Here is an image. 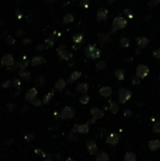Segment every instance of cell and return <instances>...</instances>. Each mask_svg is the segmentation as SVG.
Segmentation results:
<instances>
[{
  "label": "cell",
  "mask_w": 160,
  "mask_h": 161,
  "mask_svg": "<svg viewBox=\"0 0 160 161\" xmlns=\"http://www.w3.org/2000/svg\"><path fill=\"white\" fill-rule=\"evenodd\" d=\"M85 54H86V56L88 58L93 59H99L100 57H101V51H100V49H98L94 44L88 45L85 48Z\"/></svg>",
  "instance_id": "cell-1"
},
{
  "label": "cell",
  "mask_w": 160,
  "mask_h": 161,
  "mask_svg": "<svg viewBox=\"0 0 160 161\" xmlns=\"http://www.w3.org/2000/svg\"><path fill=\"white\" fill-rule=\"evenodd\" d=\"M127 26V21L123 18L119 16V17H116L113 22H112V32H116L122 29H125Z\"/></svg>",
  "instance_id": "cell-2"
},
{
  "label": "cell",
  "mask_w": 160,
  "mask_h": 161,
  "mask_svg": "<svg viewBox=\"0 0 160 161\" xmlns=\"http://www.w3.org/2000/svg\"><path fill=\"white\" fill-rule=\"evenodd\" d=\"M132 96V93L129 90H127V89H125V88H122L120 89L119 91V101L121 104H125L128 100L131 98Z\"/></svg>",
  "instance_id": "cell-3"
},
{
  "label": "cell",
  "mask_w": 160,
  "mask_h": 161,
  "mask_svg": "<svg viewBox=\"0 0 160 161\" xmlns=\"http://www.w3.org/2000/svg\"><path fill=\"white\" fill-rule=\"evenodd\" d=\"M75 115V110L71 107H65L61 112V118L63 120H70Z\"/></svg>",
  "instance_id": "cell-4"
},
{
  "label": "cell",
  "mask_w": 160,
  "mask_h": 161,
  "mask_svg": "<svg viewBox=\"0 0 160 161\" xmlns=\"http://www.w3.org/2000/svg\"><path fill=\"white\" fill-rule=\"evenodd\" d=\"M149 74V68H148L146 65H143V64H141L137 67V70H136V75H137L138 77L139 78H144L146 77Z\"/></svg>",
  "instance_id": "cell-5"
},
{
  "label": "cell",
  "mask_w": 160,
  "mask_h": 161,
  "mask_svg": "<svg viewBox=\"0 0 160 161\" xmlns=\"http://www.w3.org/2000/svg\"><path fill=\"white\" fill-rule=\"evenodd\" d=\"M86 146H87V149L90 155H96L98 153V145L97 143H96L93 139H89L88 141L86 142Z\"/></svg>",
  "instance_id": "cell-6"
},
{
  "label": "cell",
  "mask_w": 160,
  "mask_h": 161,
  "mask_svg": "<svg viewBox=\"0 0 160 161\" xmlns=\"http://www.w3.org/2000/svg\"><path fill=\"white\" fill-rule=\"evenodd\" d=\"M14 64V59L10 54H7L5 56H3V58L1 59V65L2 66H13Z\"/></svg>",
  "instance_id": "cell-7"
},
{
  "label": "cell",
  "mask_w": 160,
  "mask_h": 161,
  "mask_svg": "<svg viewBox=\"0 0 160 161\" xmlns=\"http://www.w3.org/2000/svg\"><path fill=\"white\" fill-rule=\"evenodd\" d=\"M98 41L100 44H101V46H106L110 43L111 39L109 37V35H107L106 33H101L98 35Z\"/></svg>",
  "instance_id": "cell-8"
},
{
  "label": "cell",
  "mask_w": 160,
  "mask_h": 161,
  "mask_svg": "<svg viewBox=\"0 0 160 161\" xmlns=\"http://www.w3.org/2000/svg\"><path fill=\"white\" fill-rule=\"evenodd\" d=\"M119 139H120V137L118 134H116V133H111V134L106 138V142L107 144H109V145H116V144H118Z\"/></svg>",
  "instance_id": "cell-9"
},
{
  "label": "cell",
  "mask_w": 160,
  "mask_h": 161,
  "mask_svg": "<svg viewBox=\"0 0 160 161\" xmlns=\"http://www.w3.org/2000/svg\"><path fill=\"white\" fill-rule=\"evenodd\" d=\"M57 51H58V54L59 56V58H61V59H63V60H69L72 58V55L69 54L65 50L64 46H59V48H58Z\"/></svg>",
  "instance_id": "cell-10"
},
{
  "label": "cell",
  "mask_w": 160,
  "mask_h": 161,
  "mask_svg": "<svg viewBox=\"0 0 160 161\" xmlns=\"http://www.w3.org/2000/svg\"><path fill=\"white\" fill-rule=\"evenodd\" d=\"M37 93H38L37 90H36L35 88H31L26 93V100L29 102H32L36 97H37Z\"/></svg>",
  "instance_id": "cell-11"
},
{
  "label": "cell",
  "mask_w": 160,
  "mask_h": 161,
  "mask_svg": "<svg viewBox=\"0 0 160 161\" xmlns=\"http://www.w3.org/2000/svg\"><path fill=\"white\" fill-rule=\"evenodd\" d=\"M90 114L93 115V118L97 120V119L103 118L104 112H103V110H101L98 107H93V108H91V109H90Z\"/></svg>",
  "instance_id": "cell-12"
},
{
  "label": "cell",
  "mask_w": 160,
  "mask_h": 161,
  "mask_svg": "<svg viewBox=\"0 0 160 161\" xmlns=\"http://www.w3.org/2000/svg\"><path fill=\"white\" fill-rule=\"evenodd\" d=\"M100 95H102L103 97H109V96L112 94V89L109 86H105L100 89L99 91Z\"/></svg>",
  "instance_id": "cell-13"
},
{
  "label": "cell",
  "mask_w": 160,
  "mask_h": 161,
  "mask_svg": "<svg viewBox=\"0 0 160 161\" xmlns=\"http://www.w3.org/2000/svg\"><path fill=\"white\" fill-rule=\"evenodd\" d=\"M107 13H109V10L105 8H102V9H100L97 13V19L98 21H105L107 17Z\"/></svg>",
  "instance_id": "cell-14"
},
{
  "label": "cell",
  "mask_w": 160,
  "mask_h": 161,
  "mask_svg": "<svg viewBox=\"0 0 160 161\" xmlns=\"http://www.w3.org/2000/svg\"><path fill=\"white\" fill-rule=\"evenodd\" d=\"M45 62V59L42 56H36L31 60V65L32 66H39V65H42Z\"/></svg>",
  "instance_id": "cell-15"
},
{
  "label": "cell",
  "mask_w": 160,
  "mask_h": 161,
  "mask_svg": "<svg viewBox=\"0 0 160 161\" xmlns=\"http://www.w3.org/2000/svg\"><path fill=\"white\" fill-rule=\"evenodd\" d=\"M88 91H89V86H88L87 83H80L77 86V91L80 92L82 94H86Z\"/></svg>",
  "instance_id": "cell-16"
},
{
  "label": "cell",
  "mask_w": 160,
  "mask_h": 161,
  "mask_svg": "<svg viewBox=\"0 0 160 161\" xmlns=\"http://www.w3.org/2000/svg\"><path fill=\"white\" fill-rule=\"evenodd\" d=\"M95 155L97 161H109V155L106 152H98Z\"/></svg>",
  "instance_id": "cell-17"
},
{
  "label": "cell",
  "mask_w": 160,
  "mask_h": 161,
  "mask_svg": "<svg viewBox=\"0 0 160 161\" xmlns=\"http://www.w3.org/2000/svg\"><path fill=\"white\" fill-rule=\"evenodd\" d=\"M65 86H66V81L64 79L61 78V79H58L57 82H56V84H55V89L58 91H61L63 89L65 88Z\"/></svg>",
  "instance_id": "cell-18"
},
{
  "label": "cell",
  "mask_w": 160,
  "mask_h": 161,
  "mask_svg": "<svg viewBox=\"0 0 160 161\" xmlns=\"http://www.w3.org/2000/svg\"><path fill=\"white\" fill-rule=\"evenodd\" d=\"M137 43H138V46L139 48H144V47H146L148 44H149V40H148L147 38H145V37L138 38Z\"/></svg>",
  "instance_id": "cell-19"
},
{
  "label": "cell",
  "mask_w": 160,
  "mask_h": 161,
  "mask_svg": "<svg viewBox=\"0 0 160 161\" xmlns=\"http://www.w3.org/2000/svg\"><path fill=\"white\" fill-rule=\"evenodd\" d=\"M149 148L152 151H157V149L160 148V140H158V139L151 140V141L149 142Z\"/></svg>",
  "instance_id": "cell-20"
},
{
  "label": "cell",
  "mask_w": 160,
  "mask_h": 161,
  "mask_svg": "<svg viewBox=\"0 0 160 161\" xmlns=\"http://www.w3.org/2000/svg\"><path fill=\"white\" fill-rule=\"evenodd\" d=\"M81 72H79V71H74L73 74H72L70 75V78L68 79V83H73L74 81H77V80L81 76Z\"/></svg>",
  "instance_id": "cell-21"
},
{
  "label": "cell",
  "mask_w": 160,
  "mask_h": 161,
  "mask_svg": "<svg viewBox=\"0 0 160 161\" xmlns=\"http://www.w3.org/2000/svg\"><path fill=\"white\" fill-rule=\"evenodd\" d=\"M90 131V127L88 123H84V124H78V130L77 132L79 134H86Z\"/></svg>",
  "instance_id": "cell-22"
},
{
  "label": "cell",
  "mask_w": 160,
  "mask_h": 161,
  "mask_svg": "<svg viewBox=\"0 0 160 161\" xmlns=\"http://www.w3.org/2000/svg\"><path fill=\"white\" fill-rule=\"evenodd\" d=\"M19 75L20 77L24 80H29L31 78V74L29 72H27L26 70H20L19 71Z\"/></svg>",
  "instance_id": "cell-23"
},
{
  "label": "cell",
  "mask_w": 160,
  "mask_h": 161,
  "mask_svg": "<svg viewBox=\"0 0 160 161\" xmlns=\"http://www.w3.org/2000/svg\"><path fill=\"white\" fill-rule=\"evenodd\" d=\"M27 66H29V61L26 59L20 60L19 62L16 63V68H19L20 70H26Z\"/></svg>",
  "instance_id": "cell-24"
},
{
  "label": "cell",
  "mask_w": 160,
  "mask_h": 161,
  "mask_svg": "<svg viewBox=\"0 0 160 161\" xmlns=\"http://www.w3.org/2000/svg\"><path fill=\"white\" fill-rule=\"evenodd\" d=\"M125 161H137V155H136L133 152H128L125 154Z\"/></svg>",
  "instance_id": "cell-25"
},
{
  "label": "cell",
  "mask_w": 160,
  "mask_h": 161,
  "mask_svg": "<svg viewBox=\"0 0 160 161\" xmlns=\"http://www.w3.org/2000/svg\"><path fill=\"white\" fill-rule=\"evenodd\" d=\"M109 109L110 110V112L112 114H117L118 111H119V107L116 102H111L110 105H109Z\"/></svg>",
  "instance_id": "cell-26"
},
{
  "label": "cell",
  "mask_w": 160,
  "mask_h": 161,
  "mask_svg": "<svg viewBox=\"0 0 160 161\" xmlns=\"http://www.w3.org/2000/svg\"><path fill=\"white\" fill-rule=\"evenodd\" d=\"M34 84L38 87H42L45 84V76H39L34 80Z\"/></svg>",
  "instance_id": "cell-27"
},
{
  "label": "cell",
  "mask_w": 160,
  "mask_h": 161,
  "mask_svg": "<svg viewBox=\"0 0 160 161\" xmlns=\"http://www.w3.org/2000/svg\"><path fill=\"white\" fill-rule=\"evenodd\" d=\"M114 75H115L116 77H117L118 80H122L123 78H125V71H123L122 69H117L115 71Z\"/></svg>",
  "instance_id": "cell-28"
},
{
  "label": "cell",
  "mask_w": 160,
  "mask_h": 161,
  "mask_svg": "<svg viewBox=\"0 0 160 161\" xmlns=\"http://www.w3.org/2000/svg\"><path fill=\"white\" fill-rule=\"evenodd\" d=\"M74 16L72 15L71 13H68L66 14L65 16H64V18H63V23L64 24H69V23H72V22H74Z\"/></svg>",
  "instance_id": "cell-29"
},
{
  "label": "cell",
  "mask_w": 160,
  "mask_h": 161,
  "mask_svg": "<svg viewBox=\"0 0 160 161\" xmlns=\"http://www.w3.org/2000/svg\"><path fill=\"white\" fill-rule=\"evenodd\" d=\"M53 95H54V93L53 92H49V93H47L45 96V98H43V100H42V104H49L50 103V101H51V99H52V97H53Z\"/></svg>",
  "instance_id": "cell-30"
},
{
  "label": "cell",
  "mask_w": 160,
  "mask_h": 161,
  "mask_svg": "<svg viewBox=\"0 0 160 161\" xmlns=\"http://www.w3.org/2000/svg\"><path fill=\"white\" fill-rule=\"evenodd\" d=\"M120 43H121V46L122 47H127V46H129L130 41H129V39H128V38L123 37V38L121 39V41H120Z\"/></svg>",
  "instance_id": "cell-31"
},
{
  "label": "cell",
  "mask_w": 160,
  "mask_h": 161,
  "mask_svg": "<svg viewBox=\"0 0 160 161\" xmlns=\"http://www.w3.org/2000/svg\"><path fill=\"white\" fill-rule=\"evenodd\" d=\"M79 101H80V103H81V104L86 105V104L89 103V101H90V96L87 95V94H83L81 97L79 98Z\"/></svg>",
  "instance_id": "cell-32"
},
{
  "label": "cell",
  "mask_w": 160,
  "mask_h": 161,
  "mask_svg": "<svg viewBox=\"0 0 160 161\" xmlns=\"http://www.w3.org/2000/svg\"><path fill=\"white\" fill-rule=\"evenodd\" d=\"M106 67V62L104 61V60H100L99 62L96 63V69L99 70V71H101L103 69H105V68Z\"/></svg>",
  "instance_id": "cell-33"
},
{
  "label": "cell",
  "mask_w": 160,
  "mask_h": 161,
  "mask_svg": "<svg viewBox=\"0 0 160 161\" xmlns=\"http://www.w3.org/2000/svg\"><path fill=\"white\" fill-rule=\"evenodd\" d=\"M73 41L74 43H80L82 41H83V36L81 34H77L74 36L73 38Z\"/></svg>",
  "instance_id": "cell-34"
},
{
  "label": "cell",
  "mask_w": 160,
  "mask_h": 161,
  "mask_svg": "<svg viewBox=\"0 0 160 161\" xmlns=\"http://www.w3.org/2000/svg\"><path fill=\"white\" fill-rule=\"evenodd\" d=\"M5 43L8 44V45H13V44L15 43V39L13 37V36H8V37L5 39Z\"/></svg>",
  "instance_id": "cell-35"
},
{
  "label": "cell",
  "mask_w": 160,
  "mask_h": 161,
  "mask_svg": "<svg viewBox=\"0 0 160 161\" xmlns=\"http://www.w3.org/2000/svg\"><path fill=\"white\" fill-rule=\"evenodd\" d=\"M34 139H35V136L32 134V133H29V134L25 136V139H26V141H27V142L31 141V140H33Z\"/></svg>",
  "instance_id": "cell-36"
},
{
  "label": "cell",
  "mask_w": 160,
  "mask_h": 161,
  "mask_svg": "<svg viewBox=\"0 0 160 161\" xmlns=\"http://www.w3.org/2000/svg\"><path fill=\"white\" fill-rule=\"evenodd\" d=\"M153 131L154 133H160V122H157L154 124L153 126Z\"/></svg>",
  "instance_id": "cell-37"
},
{
  "label": "cell",
  "mask_w": 160,
  "mask_h": 161,
  "mask_svg": "<svg viewBox=\"0 0 160 161\" xmlns=\"http://www.w3.org/2000/svg\"><path fill=\"white\" fill-rule=\"evenodd\" d=\"M33 106H35V107H39V106H41V105L42 104V101H41L40 99H38V98H35L33 101L32 102H30Z\"/></svg>",
  "instance_id": "cell-38"
},
{
  "label": "cell",
  "mask_w": 160,
  "mask_h": 161,
  "mask_svg": "<svg viewBox=\"0 0 160 161\" xmlns=\"http://www.w3.org/2000/svg\"><path fill=\"white\" fill-rule=\"evenodd\" d=\"M131 81L133 85H138V84L141 83V78L138 77V76H134V77H132Z\"/></svg>",
  "instance_id": "cell-39"
},
{
  "label": "cell",
  "mask_w": 160,
  "mask_h": 161,
  "mask_svg": "<svg viewBox=\"0 0 160 161\" xmlns=\"http://www.w3.org/2000/svg\"><path fill=\"white\" fill-rule=\"evenodd\" d=\"M68 140L69 141H75V140H77V137L73 133H71V134L68 135Z\"/></svg>",
  "instance_id": "cell-40"
},
{
  "label": "cell",
  "mask_w": 160,
  "mask_h": 161,
  "mask_svg": "<svg viewBox=\"0 0 160 161\" xmlns=\"http://www.w3.org/2000/svg\"><path fill=\"white\" fill-rule=\"evenodd\" d=\"M10 84H11V81L10 80H6V81H4L2 84H1V87L3 89H6V88H9L10 86Z\"/></svg>",
  "instance_id": "cell-41"
},
{
  "label": "cell",
  "mask_w": 160,
  "mask_h": 161,
  "mask_svg": "<svg viewBox=\"0 0 160 161\" xmlns=\"http://www.w3.org/2000/svg\"><path fill=\"white\" fill-rule=\"evenodd\" d=\"M153 56L155 59H160V48H157L153 52Z\"/></svg>",
  "instance_id": "cell-42"
},
{
  "label": "cell",
  "mask_w": 160,
  "mask_h": 161,
  "mask_svg": "<svg viewBox=\"0 0 160 161\" xmlns=\"http://www.w3.org/2000/svg\"><path fill=\"white\" fill-rule=\"evenodd\" d=\"M13 86H14V87H16L17 89H19V88H20V86H21V80L16 78V79H14L13 81Z\"/></svg>",
  "instance_id": "cell-43"
},
{
  "label": "cell",
  "mask_w": 160,
  "mask_h": 161,
  "mask_svg": "<svg viewBox=\"0 0 160 161\" xmlns=\"http://www.w3.org/2000/svg\"><path fill=\"white\" fill-rule=\"evenodd\" d=\"M45 43H46V46H53L54 45V41H53V39L52 38H49V39H47L46 41H45Z\"/></svg>",
  "instance_id": "cell-44"
},
{
  "label": "cell",
  "mask_w": 160,
  "mask_h": 161,
  "mask_svg": "<svg viewBox=\"0 0 160 161\" xmlns=\"http://www.w3.org/2000/svg\"><path fill=\"white\" fill-rule=\"evenodd\" d=\"M159 3H160V0H151L149 5H150V6H152V7H154V6L158 5Z\"/></svg>",
  "instance_id": "cell-45"
},
{
  "label": "cell",
  "mask_w": 160,
  "mask_h": 161,
  "mask_svg": "<svg viewBox=\"0 0 160 161\" xmlns=\"http://www.w3.org/2000/svg\"><path fill=\"white\" fill-rule=\"evenodd\" d=\"M89 3H90V0H82L81 7H83V8H88V7H89Z\"/></svg>",
  "instance_id": "cell-46"
},
{
  "label": "cell",
  "mask_w": 160,
  "mask_h": 161,
  "mask_svg": "<svg viewBox=\"0 0 160 161\" xmlns=\"http://www.w3.org/2000/svg\"><path fill=\"white\" fill-rule=\"evenodd\" d=\"M15 108V105L14 104H9L8 105V110H9L10 112L13 111Z\"/></svg>",
  "instance_id": "cell-47"
},
{
  "label": "cell",
  "mask_w": 160,
  "mask_h": 161,
  "mask_svg": "<svg viewBox=\"0 0 160 161\" xmlns=\"http://www.w3.org/2000/svg\"><path fill=\"white\" fill-rule=\"evenodd\" d=\"M131 114H132V111L129 109H125V112H123V116H125V117H130Z\"/></svg>",
  "instance_id": "cell-48"
},
{
  "label": "cell",
  "mask_w": 160,
  "mask_h": 161,
  "mask_svg": "<svg viewBox=\"0 0 160 161\" xmlns=\"http://www.w3.org/2000/svg\"><path fill=\"white\" fill-rule=\"evenodd\" d=\"M77 130H78V124H74V125L73 126V128H72L71 131H72L73 134H75V133H78Z\"/></svg>",
  "instance_id": "cell-49"
},
{
  "label": "cell",
  "mask_w": 160,
  "mask_h": 161,
  "mask_svg": "<svg viewBox=\"0 0 160 161\" xmlns=\"http://www.w3.org/2000/svg\"><path fill=\"white\" fill-rule=\"evenodd\" d=\"M125 13L126 16H128V17H130V18L133 17V15L131 14V11H130L129 10H128V9H126V10H125Z\"/></svg>",
  "instance_id": "cell-50"
},
{
  "label": "cell",
  "mask_w": 160,
  "mask_h": 161,
  "mask_svg": "<svg viewBox=\"0 0 160 161\" xmlns=\"http://www.w3.org/2000/svg\"><path fill=\"white\" fill-rule=\"evenodd\" d=\"M35 153H37V155H43V156L45 155V153H43L42 150H40V149H36V150H35Z\"/></svg>",
  "instance_id": "cell-51"
},
{
  "label": "cell",
  "mask_w": 160,
  "mask_h": 161,
  "mask_svg": "<svg viewBox=\"0 0 160 161\" xmlns=\"http://www.w3.org/2000/svg\"><path fill=\"white\" fill-rule=\"evenodd\" d=\"M16 15H17V17H18V18H21V17H22V13H21V11L16 10Z\"/></svg>",
  "instance_id": "cell-52"
},
{
  "label": "cell",
  "mask_w": 160,
  "mask_h": 161,
  "mask_svg": "<svg viewBox=\"0 0 160 161\" xmlns=\"http://www.w3.org/2000/svg\"><path fill=\"white\" fill-rule=\"evenodd\" d=\"M45 47V45H42V44H40V45L37 46V49H38V50H42Z\"/></svg>",
  "instance_id": "cell-53"
},
{
  "label": "cell",
  "mask_w": 160,
  "mask_h": 161,
  "mask_svg": "<svg viewBox=\"0 0 160 161\" xmlns=\"http://www.w3.org/2000/svg\"><path fill=\"white\" fill-rule=\"evenodd\" d=\"M16 35H17V36H19V35L21 36V35H22V30L20 29H17V31H16Z\"/></svg>",
  "instance_id": "cell-54"
},
{
  "label": "cell",
  "mask_w": 160,
  "mask_h": 161,
  "mask_svg": "<svg viewBox=\"0 0 160 161\" xmlns=\"http://www.w3.org/2000/svg\"><path fill=\"white\" fill-rule=\"evenodd\" d=\"M31 42V40L30 39H25V40H24V43H29Z\"/></svg>",
  "instance_id": "cell-55"
},
{
  "label": "cell",
  "mask_w": 160,
  "mask_h": 161,
  "mask_svg": "<svg viewBox=\"0 0 160 161\" xmlns=\"http://www.w3.org/2000/svg\"><path fill=\"white\" fill-rule=\"evenodd\" d=\"M107 2H109V4H112V3L115 2V0H107Z\"/></svg>",
  "instance_id": "cell-56"
},
{
  "label": "cell",
  "mask_w": 160,
  "mask_h": 161,
  "mask_svg": "<svg viewBox=\"0 0 160 161\" xmlns=\"http://www.w3.org/2000/svg\"><path fill=\"white\" fill-rule=\"evenodd\" d=\"M45 2H52V1H56V0H45Z\"/></svg>",
  "instance_id": "cell-57"
},
{
  "label": "cell",
  "mask_w": 160,
  "mask_h": 161,
  "mask_svg": "<svg viewBox=\"0 0 160 161\" xmlns=\"http://www.w3.org/2000/svg\"><path fill=\"white\" fill-rule=\"evenodd\" d=\"M67 161H74L73 159H71V158H69V159H67Z\"/></svg>",
  "instance_id": "cell-58"
}]
</instances>
